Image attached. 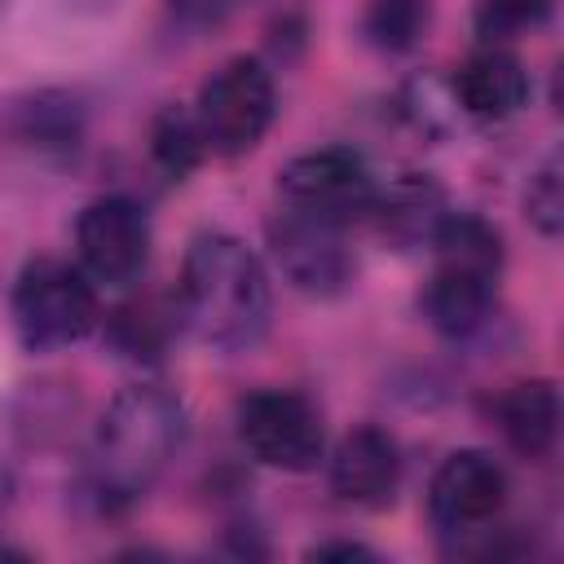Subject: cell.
Segmentation results:
<instances>
[{
    "label": "cell",
    "instance_id": "1",
    "mask_svg": "<svg viewBox=\"0 0 564 564\" xmlns=\"http://www.w3.org/2000/svg\"><path fill=\"white\" fill-rule=\"evenodd\" d=\"M181 313L207 348L220 352L256 348L273 313L269 273L256 260V251L225 229L194 234L181 264Z\"/></svg>",
    "mask_w": 564,
    "mask_h": 564
},
{
    "label": "cell",
    "instance_id": "2",
    "mask_svg": "<svg viewBox=\"0 0 564 564\" xmlns=\"http://www.w3.org/2000/svg\"><path fill=\"white\" fill-rule=\"evenodd\" d=\"M185 441V405L159 383L123 388L88 445V485L106 511L141 502Z\"/></svg>",
    "mask_w": 564,
    "mask_h": 564
},
{
    "label": "cell",
    "instance_id": "3",
    "mask_svg": "<svg viewBox=\"0 0 564 564\" xmlns=\"http://www.w3.org/2000/svg\"><path fill=\"white\" fill-rule=\"evenodd\" d=\"M273 115H278L273 75H269V66L260 57H247V53L220 62L203 79L198 101H194L198 137L220 159H238V154L256 150L264 141Z\"/></svg>",
    "mask_w": 564,
    "mask_h": 564
},
{
    "label": "cell",
    "instance_id": "4",
    "mask_svg": "<svg viewBox=\"0 0 564 564\" xmlns=\"http://www.w3.org/2000/svg\"><path fill=\"white\" fill-rule=\"evenodd\" d=\"M97 291L84 269L40 256L13 282V326L31 352L79 344L97 326Z\"/></svg>",
    "mask_w": 564,
    "mask_h": 564
},
{
    "label": "cell",
    "instance_id": "5",
    "mask_svg": "<svg viewBox=\"0 0 564 564\" xmlns=\"http://www.w3.org/2000/svg\"><path fill=\"white\" fill-rule=\"evenodd\" d=\"M238 441L247 454L278 471H308L326 449L322 414L304 392L260 388L238 401Z\"/></svg>",
    "mask_w": 564,
    "mask_h": 564
},
{
    "label": "cell",
    "instance_id": "6",
    "mask_svg": "<svg viewBox=\"0 0 564 564\" xmlns=\"http://www.w3.org/2000/svg\"><path fill=\"white\" fill-rule=\"evenodd\" d=\"M278 194H282L286 207L348 229L352 220L375 212L379 185H375L361 154L326 145V150H308V154L291 159L278 172Z\"/></svg>",
    "mask_w": 564,
    "mask_h": 564
},
{
    "label": "cell",
    "instance_id": "7",
    "mask_svg": "<svg viewBox=\"0 0 564 564\" xmlns=\"http://www.w3.org/2000/svg\"><path fill=\"white\" fill-rule=\"evenodd\" d=\"M269 251H273L282 278L295 291L317 295V300H330V295L348 291V282L357 273L344 225L317 220V216L295 212V207H282L269 220Z\"/></svg>",
    "mask_w": 564,
    "mask_h": 564
},
{
    "label": "cell",
    "instance_id": "8",
    "mask_svg": "<svg viewBox=\"0 0 564 564\" xmlns=\"http://www.w3.org/2000/svg\"><path fill=\"white\" fill-rule=\"evenodd\" d=\"M507 507V471L485 449H454L427 485V516L445 538L489 529Z\"/></svg>",
    "mask_w": 564,
    "mask_h": 564
},
{
    "label": "cell",
    "instance_id": "9",
    "mask_svg": "<svg viewBox=\"0 0 564 564\" xmlns=\"http://www.w3.org/2000/svg\"><path fill=\"white\" fill-rule=\"evenodd\" d=\"M75 247H79V264L93 282L128 286L141 278V269L150 260V220L123 194L93 198L75 220Z\"/></svg>",
    "mask_w": 564,
    "mask_h": 564
},
{
    "label": "cell",
    "instance_id": "10",
    "mask_svg": "<svg viewBox=\"0 0 564 564\" xmlns=\"http://www.w3.org/2000/svg\"><path fill=\"white\" fill-rule=\"evenodd\" d=\"M397 480H401V454L383 427L361 423V427L344 432V441L330 454V494L339 502L383 507V502H392Z\"/></svg>",
    "mask_w": 564,
    "mask_h": 564
},
{
    "label": "cell",
    "instance_id": "11",
    "mask_svg": "<svg viewBox=\"0 0 564 564\" xmlns=\"http://www.w3.org/2000/svg\"><path fill=\"white\" fill-rule=\"evenodd\" d=\"M498 273H502V269L471 264V260H441V256H436V269H432L427 286H423V295H419L423 317H427L441 335H449V339L476 335V330L489 322Z\"/></svg>",
    "mask_w": 564,
    "mask_h": 564
},
{
    "label": "cell",
    "instance_id": "12",
    "mask_svg": "<svg viewBox=\"0 0 564 564\" xmlns=\"http://www.w3.org/2000/svg\"><path fill=\"white\" fill-rule=\"evenodd\" d=\"M454 101L471 119L502 123V119H511L529 101V70L502 44H485L480 53H471L458 66V75H454Z\"/></svg>",
    "mask_w": 564,
    "mask_h": 564
},
{
    "label": "cell",
    "instance_id": "13",
    "mask_svg": "<svg viewBox=\"0 0 564 564\" xmlns=\"http://www.w3.org/2000/svg\"><path fill=\"white\" fill-rule=\"evenodd\" d=\"M494 423L520 458H551L560 441V392L551 379H524L494 397Z\"/></svg>",
    "mask_w": 564,
    "mask_h": 564
},
{
    "label": "cell",
    "instance_id": "14",
    "mask_svg": "<svg viewBox=\"0 0 564 564\" xmlns=\"http://www.w3.org/2000/svg\"><path fill=\"white\" fill-rule=\"evenodd\" d=\"M375 212H379V220H383V234H392V238H401V242H414L419 234L432 238L436 220L445 216L441 189H436L432 181H423V176H405L401 185H392L388 194H379V198H375Z\"/></svg>",
    "mask_w": 564,
    "mask_h": 564
},
{
    "label": "cell",
    "instance_id": "15",
    "mask_svg": "<svg viewBox=\"0 0 564 564\" xmlns=\"http://www.w3.org/2000/svg\"><path fill=\"white\" fill-rule=\"evenodd\" d=\"M427 22H432V0H370L366 18H361V31L375 48L405 53L423 40Z\"/></svg>",
    "mask_w": 564,
    "mask_h": 564
},
{
    "label": "cell",
    "instance_id": "16",
    "mask_svg": "<svg viewBox=\"0 0 564 564\" xmlns=\"http://www.w3.org/2000/svg\"><path fill=\"white\" fill-rule=\"evenodd\" d=\"M551 13L555 0H476V35L485 44H507L546 26Z\"/></svg>",
    "mask_w": 564,
    "mask_h": 564
},
{
    "label": "cell",
    "instance_id": "17",
    "mask_svg": "<svg viewBox=\"0 0 564 564\" xmlns=\"http://www.w3.org/2000/svg\"><path fill=\"white\" fill-rule=\"evenodd\" d=\"M154 159L172 172V176H185L203 154H207V145H203V137H198V123H194V115H185V110H163L159 119H154Z\"/></svg>",
    "mask_w": 564,
    "mask_h": 564
},
{
    "label": "cell",
    "instance_id": "18",
    "mask_svg": "<svg viewBox=\"0 0 564 564\" xmlns=\"http://www.w3.org/2000/svg\"><path fill=\"white\" fill-rule=\"evenodd\" d=\"M524 212L533 220V229L542 238H555L564 225V189H560V154H546V163L533 172L529 194H524Z\"/></svg>",
    "mask_w": 564,
    "mask_h": 564
},
{
    "label": "cell",
    "instance_id": "19",
    "mask_svg": "<svg viewBox=\"0 0 564 564\" xmlns=\"http://www.w3.org/2000/svg\"><path fill=\"white\" fill-rule=\"evenodd\" d=\"M242 0H172V9L185 18V22H220L238 9Z\"/></svg>",
    "mask_w": 564,
    "mask_h": 564
},
{
    "label": "cell",
    "instance_id": "20",
    "mask_svg": "<svg viewBox=\"0 0 564 564\" xmlns=\"http://www.w3.org/2000/svg\"><path fill=\"white\" fill-rule=\"evenodd\" d=\"M308 555H313V560H322V555H344V560H357V555H361V560H366L370 551L357 546V542H322V546H313Z\"/></svg>",
    "mask_w": 564,
    "mask_h": 564
},
{
    "label": "cell",
    "instance_id": "21",
    "mask_svg": "<svg viewBox=\"0 0 564 564\" xmlns=\"http://www.w3.org/2000/svg\"><path fill=\"white\" fill-rule=\"evenodd\" d=\"M9 494H13V485H9V476L0 471V520H4V511H9Z\"/></svg>",
    "mask_w": 564,
    "mask_h": 564
}]
</instances>
